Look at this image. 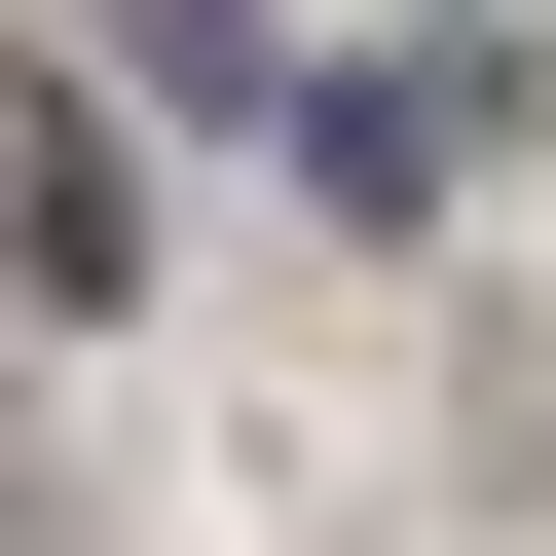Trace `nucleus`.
Segmentation results:
<instances>
[{
	"instance_id": "obj_1",
	"label": "nucleus",
	"mask_w": 556,
	"mask_h": 556,
	"mask_svg": "<svg viewBox=\"0 0 556 556\" xmlns=\"http://www.w3.org/2000/svg\"><path fill=\"white\" fill-rule=\"evenodd\" d=\"M0 298H38V334H112V298H149V149H112L38 38H0Z\"/></svg>"
}]
</instances>
